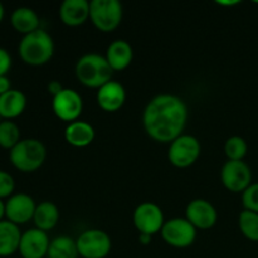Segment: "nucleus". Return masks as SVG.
Segmentation results:
<instances>
[{
  "instance_id": "aec40b11",
  "label": "nucleus",
  "mask_w": 258,
  "mask_h": 258,
  "mask_svg": "<svg viewBox=\"0 0 258 258\" xmlns=\"http://www.w3.org/2000/svg\"><path fill=\"white\" fill-rule=\"evenodd\" d=\"M10 23H12V27L23 35L30 34V33L40 29L39 17L35 10L28 7L17 8L10 15Z\"/></svg>"
},
{
  "instance_id": "2f4dec72",
  "label": "nucleus",
  "mask_w": 258,
  "mask_h": 258,
  "mask_svg": "<svg viewBox=\"0 0 258 258\" xmlns=\"http://www.w3.org/2000/svg\"><path fill=\"white\" fill-rule=\"evenodd\" d=\"M151 239H153V236H150V234L139 233V242H140V244H143V246H148V244H150Z\"/></svg>"
},
{
  "instance_id": "9b49d317",
  "label": "nucleus",
  "mask_w": 258,
  "mask_h": 258,
  "mask_svg": "<svg viewBox=\"0 0 258 258\" xmlns=\"http://www.w3.org/2000/svg\"><path fill=\"white\" fill-rule=\"evenodd\" d=\"M52 110L63 122H75L83 111V101L80 93L72 88H63L52 100Z\"/></svg>"
},
{
  "instance_id": "bb28decb",
  "label": "nucleus",
  "mask_w": 258,
  "mask_h": 258,
  "mask_svg": "<svg viewBox=\"0 0 258 258\" xmlns=\"http://www.w3.org/2000/svg\"><path fill=\"white\" fill-rule=\"evenodd\" d=\"M242 204L247 211L258 213V183H252V185L242 194Z\"/></svg>"
},
{
  "instance_id": "7c9ffc66",
  "label": "nucleus",
  "mask_w": 258,
  "mask_h": 258,
  "mask_svg": "<svg viewBox=\"0 0 258 258\" xmlns=\"http://www.w3.org/2000/svg\"><path fill=\"white\" fill-rule=\"evenodd\" d=\"M12 90V86H10V80L7 76H2L0 77V96L7 93L8 91Z\"/></svg>"
},
{
  "instance_id": "f704fd0d",
  "label": "nucleus",
  "mask_w": 258,
  "mask_h": 258,
  "mask_svg": "<svg viewBox=\"0 0 258 258\" xmlns=\"http://www.w3.org/2000/svg\"><path fill=\"white\" fill-rule=\"evenodd\" d=\"M4 14H5V9H4V5L0 3V22L3 20V18H4Z\"/></svg>"
},
{
  "instance_id": "72a5a7b5",
  "label": "nucleus",
  "mask_w": 258,
  "mask_h": 258,
  "mask_svg": "<svg viewBox=\"0 0 258 258\" xmlns=\"http://www.w3.org/2000/svg\"><path fill=\"white\" fill-rule=\"evenodd\" d=\"M239 2H218V4L219 5H236V4H238Z\"/></svg>"
},
{
  "instance_id": "1a4fd4ad",
  "label": "nucleus",
  "mask_w": 258,
  "mask_h": 258,
  "mask_svg": "<svg viewBox=\"0 0 258 258\" xmlns=\"http://www.w3.org/2000/svg\"><path fill=\"white\" fill-rule=\"evenodd\" d=\"M221 180L228 191L243 194L252 185V170L246 161L228 160L222 166Z\"/></svg>"
},
{
  "instance_id": "dca6fc26",
  "label": "nucleus",
  "mask_w": 258,
  "mask_h": 258,
  "mask_svg": "<svg viewBox=\"0 0 258 258\" xmlns=\"http://www.w3.org/2000/svg\"><path fill=\"white\" fill-rule=\"evenodd\" d=\"M59 19L67 27H80L90 19V2L64 0L59 7Z\"/></svg>"
},
{
  "instance_id": "4be33fe9",
  "label": "nucleus",
  "mask_w": 258,
  "mask_h": 258,
  "mask_svg": "<svg viewBox=\"0 0 258 258\" xmlns=\"http://www.w3.org/2000/svg\"><path fill=\"white\" fill-rule=\"evenodd\" d=\"M33 222H34L35 228L40 231H52L59 222V209L53 202H42L37 204Z\"/></svg>"
},
{
  "instance_id": "6e6552de",
  "label": "nucleus",
  "mask_w": 258,
  "mask_h": 258,
  "mask_svg": "<svg viewBox=\"0 0 258 258\" xmlns=\"http://www.w3.org/2000/svg\"><path fill=\"white\" fill-rule=\"evenodd\" d=\"M161 238L174 248H186L197 238V228L186 218H171L165 221L160 231Z\"/></svg>"
},
{
  "instance_id": "5701e85b",
  "label": "nucleus",
  "mask_w": 258,
  "mask_h": 258,
  "mask_svg": "<svg viewBox=\"0 0 258 258\" xmlns=\"http://www.w3.org/2000/svg\"><path fill=\"white\" fill-rule=\"evenodd\" d=\"M76 239L68 236H58L50 239L47 258H78Z\"/></svg>"
},
{
  "instance_id": "412c9836",
  "label": "nucleus",
  "mask_w": 258,
  "mask_h": 258,
  "mask_svg": "<svg viewBox=\"0 0 258 258\" xmlns=\"http://www.w3.org/2000/svg\"><path fill=\"white\" fill-rule=\"evenodd\" d=\"M22 232L9 221L0 222V257H9L19 249Z\"/></svg>"
},
{
  "instance_id": "423d86ee",
  "label": "nucleus",
  "mask_w": 258,
  "mask_h": 258,
  "mask_svg": "<svg viewBox=\"0 0 258 258\" xmlns=\"http://www.w3.org/2000/svg\"><path fill=\"white\" fill-rule=\"evenodd\" d=\"M202 146L198 139L189 134H183L169 144L168 159L173 166L186 169L196 164L201 156Z\"/></svg>"
},
{
  "instance_id": "473e14b6",
  "label": "nucleus",
  "mask_w": 258,
  "mask_h": 258,
  "mask_svg": "<svg viewBox=\"0 0 258 258\" xmlns=\"http://www.w3.org/2000/svg\"><path fill=\"white\" fill-rule=\"evenodd\" d=\"M4 217H5V203L3 202V199H0V222L3 221Z\"/></svg>"
},
{
  "instance_id": "f3484780",
  "label": "nucleus",
  "mask_w": 258,
  "mask_h": 258,
  "mask_svg": "<svg viewBox=\"0 0 258 258\" xmlns=\"http://www.w3.org/2000/svg\"><path fill=\"white\" fill-rule=\"evenodd\" d=\"M105 57L113 72H121V71L126 70L133 62V47L130 45V43L123 39L113 40L107 47Z\"/></svg>"
},
{
  "instance_id": "f03ea898",
  "label": "nucleus",
  "mask_w": 258,
  "mask_h": 258,
  "mask_svg": "<svg viewBox=\"0 0 258 258\" xmlns=\"http://www.w3.org/2000/svg\"><path fill=\"white\" fill-rule=\"evenodd\" d=\"M54 40L44 29L23 35L18 47L19 57L25 64L39 67L49 62L54 54Z\"/></svg>"
},
{
  "instance_id": "20e7f679",
  "label": "nucleus",
  "mask_w": 258,
  "mask_h": 258,
  "mask_svg": "<svg viewBox=\"0 0 258 258\" xmlns=\"http://www.w3.org/2000/svg\"><path fill=\"white\" fill-rule=\"evenodd\" d=\"M12 165L22 173H34L47 159L45 145L38 139H23L9 151Z\"/></svg>"
},
{
  "instance_id": "f257e3e1",
  "label": "nucleus",
  "mask_w": 258,
  "mask_h": 258,
  "mask_svg": "<svg viewBox=\"0 0 258 258\" xmlns=\"http://www.w3.org/2000/svg\"><path fill=\"white\" fill-rule=\"evenodd\" d=\"M188 118L189 110L183 98L171 93H160L146 103L143 126L154 141L170 144L183 135Z\"/></svg>"
},
{
  "instance_id": "c756f323",
  "label": "nucleus",
  "mask_w": 258,
  "mask_h": 258,
  "mask_svg": "<svg viewBox=\"0 0 258 258\" xmlns=\"http://www.w3.org/2000/svg\"><path fill=\"white\" fill-rule=\"evenodd\" d=\"M47 88H48V92H49L50 95H52L53 97H54V96L58 95V93H59L60 91H62L64 87H63L62 83H60V82H58V81L53 80V81H50L49 83H48Z\"/></svg>"
},
{
  "instance_id": "0eeeda50",
  "label": "nucleus",
  "mask_w": 258,
  "mask_h": 258,
  "mask_svg": "<svg viewBox=\"0 0 258 258\" xmlns=\"http://www.w3.org/2000/svg\"><path fill=\"white\" fill-rule=\"evenodd\" d=\"M78 254L82 258H106L112 248L111 237L102 229L83 231L76 239Z\"/></svg>"
},
{
  "instance_id": "393cba45",
  "label": "nucleus",
  "mask_w": 258,
  "mask_h": 258,
  "mask_svg": "<svg viewBox=\"0 0 258 258\" xmlns=\"http://www.w3.org/2000/svg\"><path fill=\"white\" fill-rule=\"evenodd\" d=\"M224 153L228 160L241 161L248 153L247 141L242 136H231L224 144Z\"/></svg>"
},
{
  "instance_id": "6ab92c4d",
  "label": "nucleus",
  "mask_w": 258,
  "mask_h": 258,
  "mask_svg": "<svg viewBox=\"0 0 258 258\" xmlns=\"http://www.w3.org/2000/svg\"><path fill=\"white\" fill-rule=\"evenodd\" d=\"M27 107V97L19 90H10L0 96V116L4 120H13L22 115Z\"/></svg>"
},
{
  "instance_id": "7ed1b4c3",
  "label": "nucleus",
  "mask_w": 258,
  "mask_h": 258,
  "mask_svg": "<svg viewBox=\"0 0 258 258\" xmlns=\"http://www.w3.org/2000/svg\"><path fill=\"white\" fill-rule=\"evenodd\" d=\"M75 75L83 86L98 90L112 80L113 71L105 55L87 53L78 58L75 66Z\"/></svg>"
},
{
  "instance_id": "4468645a",
  "label": "nucleus",
  "mask_w": 258,
  "mask_h": 258,
  "mask_svg": "<svg viewBox=\"0 0 258 258\" xmlns=\"http://www.w3.org/2000/svg\"><path fill=\"white\" fill-rule=\"evenodd\" d=\"M50 239L47 232L30 228L22 233L18 252L23 258H44L49 249Z\"/></svg>"
},
{
  "instance_id": "2eb2a0df",
  "label": "nucleus",
  "mask_w": 258,
  "mask_h": 258,
  "mask_svg": "<svg viewBox=\"0 0 258 258\" xmlns=\"http://www.w3.org/2000/svg\"><path fill=\"white\" fill-rule=\"evenodd\" d=\"M97 105L105 112H117L126 102V90L120 82L111 80L97 90Z\"/></svg>"
},
{
  "instance_id": "b1692460",
  "label": "nucleus",
  "mask_w": 258,
  "mask_h": 258,
  "mask_svg": "<svg viewBox=\"0 0 258 258\" xmlns=\"http://www.w3.org/2000/svg\"><path fill=\"white\" fill-rule=\"evenodd\" d=\"M238 226L242 234L252 242H258V213L252 211H243L239 213Z\"/></svg>"
},
{
  "instance_id": "a878e982",
  "label": "nucleus",
  "mask_w": 258,
  "mask_h": 258,
  "mask_svg": "<svg viewBox=\"0 0 258 258\" xmlns=\"http://www.w3.org/2000/svg\"><path fill=\"white\" fill-rule=\"evenodd\" d=\"M20 141L19 127L13 121H2L0 122V146L3 149L12 150Z\"/></svg>"
},
{
  "instance_id": "ddd939ff",
  "label": "nucleus",
  "mask_w": 258,
  "mask_h": 258,
  "mask_svg": "<svg viewBox=\"0 0 258 258\" xmlns=\"http://www.w3.org/2000/svg\"><path fill=\"white\" fill-rule=\"evenodd\" d=\"M185 218L197 229L206 231L216 226L218 221V213H217L216 207L211 202L198 198L189 202L185 208Z\"/></svg>"
},
{
  "instance_id": "39448f33",
  "label": "nucleus",
  "mask_w": 258,
  "mask_h": 258,
  "mask_svg": "<svg viewBox=\"0 0 258 258\" xmlns=\"http://www.w3.org/2000/svg\"><path fill=\"white\" fill-rule=\"evenodd\" d=\"M122 17L123 8L118 0L90 2V20L100 32H115L120 27Z\"/></svg>"
},
{
  "instance_id": "a211bd4d",
  "label": "nucleus",
  "mask_w": 258,
  "mask_h": 258,
  "mask_svg": "<svg viewBox=\"0 0 258 258\" xmlns=\"http://www.w3.org/2000/svg\"><path fill=\"white\" fill-rule=\"evenodd\" d=\"M95 128L86 121L77 120L68 123L64 130V139L71 146L75 148H86L95 140Z\"/></svg>"
},
{
  "instance_id": "c9c22d12",
  "label": "nucleus",
  "mask_w": 258,
  "mask_h": 258,
  "mask_svg": "<svg viewBox=\"0 0 258 258\" xmlns=\"http://www.w3.org/2000/svg\"><path fill=\"white\" fill-rule=\"evenodd\" d=\"M0 122H2V116H0Z\"/></svg>"
},
{
  "instance_id": "c85d7f7f",
  "label": "nucleus",
  "mask_w": 258,
  "mask_h": 258,
  "mask_svg": "<svg viewBox=\"0 0 258 258\" xmlns=\"http://www.w3.org/2000/svg\"><path fill=\"white\" fill-rule=\"evenodd\" d=\"M10 67H12V57L8 53V50H5L4 48H0V77L7 76Z\"/></svg>"
},
{
  "instance_id": "f8f14e48",
  "label": "nucleus",
  "mask_w": 258,
  "mask_h": 258,
  "mask_svg": "<svg viewBox=\"0 0 258 258\" xmlns=\"http://www.w3.org/2000/svg\"><path fill=\"white\" fill-rule=\"evenodd\" d=\"M35 208L37 204L30 196L25 193L13 194L5 202V217L7 221L20 226L33 221Z\"/></svg>"
},
{
  "instance_id": "9d476101",
  "label": "nucleus",
  "mask_w": 258,
  "mask_h": 258,
  "mask_svg": "<svg viewBox=\"0 0 258 258\" xmlns=\"http://www.w3.org/2000/svg\"><path fill=\"white\" fill-rule=\"evenodd\" d=\"M133 222L139 233L154 234L159 233L165 223L163 209L153 202H144L139 204L133 214Z\"/></svg>"
},
{
  "instance_id": "cd10ccee",
  "label": "nucleus",
  "mask_w": 258,
  "mask_h": 258,
  "mask_svg": "<svg viewBox=\"0 0 258 258\" xmlns=\"http://www.w3.org/2000/svg\"><path fill=\"white\" fill-rule=\"evenodd\" d=\"M15 189L14 178L9 173L4 170H0V199L8 198L13 196V191Z\"/></svg>"
}]
</instances>
